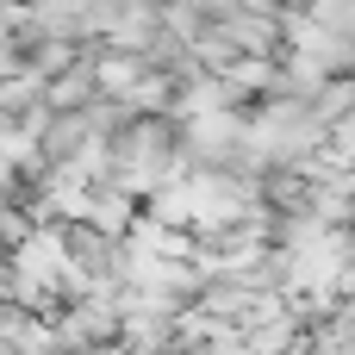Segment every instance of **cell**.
Returning <instances> with one entry per match:
<instances>
[{
	"instance_id": "cell-1",
	"label": "cell",
	"mask_w": 355,
	"mask_h": 355,
	"mask_svg": "<svg viewBox=\"0 0 355 355\" xmlns=\"http://www.w3.org/2000/svg\"><path fill=\"white\" fill-rule=\"evenodd\" d=\"M87 75H94V94H112V100H125V87L144 75V56H137V50H119V44H106V50L87 62Z\"/></svg>"
},
{
	"instance_id": "cell-2",
	"label": "cell",
	"mask_w": 355,
	"mask_h": 355,
	"mask_svg": "<svg viewBox=\"0 0 355 355\" xmlns=\"http://www.w3.org/2000/svg\"><path fill=\"white\" fill-rule=\"evenodd\" d=\"M312 19L343 31V37H355V0H312Z\"/></svg>"
}]
</instances>
